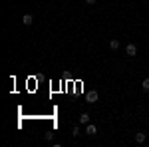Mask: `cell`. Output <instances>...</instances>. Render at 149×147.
<instances>
[{
	"instance_id": "8992f818",
	"label": "cell",
	"mask_w": 149,
	"mask_h": 147,
	"mask_svg": "<svg viewBox=\"0 0 149 147\" xmlns=\"http://www.w3.org/2000/svg\"><path fill=\"white\" fill-rule=\"evenodd\" d=\"M80 123H86V125L90 123V113H86V111L81 113L80 115Z\"/></svg>"
},
{
	"instance_id": "9c48e42d",
	"label": "cell",
	"mask_w": 149,
	"mask_h": 147,
	"mask_svg": "<svg viewBox=\"0 0 149 147\" xmlns=\"http://www.w3.org/2000/svg\"><path fill=\"white\" fill-rule=\"evenodd\" d=\"M72 133H74V137H78V135H80V127H78V125H76V127H74V131H72Z\"/></svg>"
},
{
	"instance_id": "6da1fadb",
	"label": "cell",
	"mask_w": 149,
	"mask_h": 147,
	"mask_svg": "<svg viewBox=\"0 0 149 147\" xmlns=\"http://www.w3.org/2000/svg\"><path fill=\"white\" fill-rule=\"evenodd\" d=\"M86 100H88V103H95L97 100H100V93H97L95 90L88 91V93H86Z\"/></svg>"
},
{
	"instance_id": "5b68a950",
	"label": "cell",
	"mask_w": 149,
	"mask_h": 147,
	"mask_svg": "<svg viewBox=\"0 0 149 147\" xmlns=\"http://www.w3.org/2000/svg\"><path fill=\"white\" fill-rule=\"evenodd\" d=\"M86 133H88V135H95V133H97V127H95L93 123H88V127H86Z\"/></svg>"
},
{
	"instance_id": "52a82bcc",
	"label": "cell",
	"mask_w": 149,
	"mask_h": 147,
	"mask_svg": "<svg viewBox=\"0 0 149 147\" xmlns=\"http://www.w3.org/2000/svg\"><path fill=\"white\" fill-rule=\"evenodd\" d=\"M119 40H111V42H109V48H111V50H119Z\"/></svg>"
},
{
	"instance_id": "7a4b0ae2",
	"label": "cell",
	"mask_w": 149,
	"mask_h": 147,
	"mask_svg": "<svg viewBox=\"0 0 149 147\" xmlns=\"http://www.w3.org/2000/svg\"><path fill=\"white\" fill-rule=\"evenodd\" d=\"M125 54H127L129 58L137 56V46H135V44H127V46H125Z\"/></svg>"
},
{
	"instance_id": "277c9868",
	"label": "cell",
	"mask_w": 149,
	"mask_h": 147,
	"mask_svg": "<svg viewBox=\"0 0 149 147\" xmlns=\"http://www.w3.org/2000/svg\"><path fill=\"white\" fill-rule=\"evenodd\" d=\"M145 139H147V135H145L143 131L135 133V143H139V145H141V143H145Z\"/></svg>"
},
{
	"instance_id": "30bf717a",
	"label": "cell",
	"mask_w": 149,
	"mask_h": 147,
	"mask_svg": "<svg viewBox=\"0 0 149 147\" xmlns=\"http://www.w3.org/2000/svg\"><path fill=\"white\" fill-rule=\"evenodd\" d=\"M86 2H88V4H90V6H92V4H95V2H97V0H86Z\"/></svg>"
},
{
	"instance_id": "ba28073f",
	"label": "cell",
	"mask_w": 149,
	"mask_h": 147,
	"mask_svg": "<svg viewBox=\"0 0 149 147\" xmlns=\"http://www.w3.org/2000/svg\"><path fill=\"white\" fill-rule=\"evenodd\" d=\"M141 88H143L145 91H149V78H145L143 82H141Z\"/></svg>"
},
{
	"instance_id": "3957f363",
	"label": "cell",
	"mask_w": 149,
	"mask_h": 147,
	"mask_svg": "<svg viewBox=\"0 0 149 147\" xmlns=\"http://www.w3.org/2000/svg\"><path fill=\"white\" fill-rule=\"evenodd\" d=\"M32 22H34L32 14H24V16H22V24H24V26H32Z\"/></svg>"
}]
</instances>
